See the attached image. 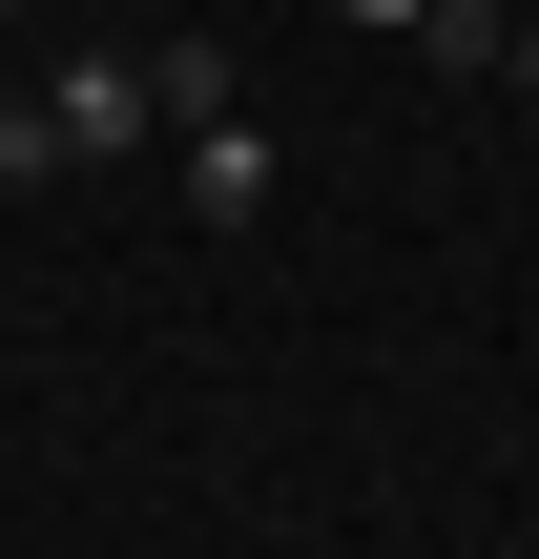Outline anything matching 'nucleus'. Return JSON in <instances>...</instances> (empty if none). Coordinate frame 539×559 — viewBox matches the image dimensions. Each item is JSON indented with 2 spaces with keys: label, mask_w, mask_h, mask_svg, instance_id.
Segmentation results:
<instances>
[{
  "label": "nucleus",
  "mask_w": 539,
  "mask_h": 559,
  "mask_svg": "<svg viewBox=\"0 0 539 559\" xmlns=\"http://www.w3.org/2000/svg\"><path fill=\"white\" fill-rule=\"evenodd\" d=\"M332 21H374V41H415V21H436V0H332Z\"/></svg>",
  "instance_id": "nucleus-4"
},
{
  "label": "nucleus",
  "mask_w": 539,
  "mask_h": 559,
  "mask_svg": "<svg viewBox=\"0 0 539 559\" xmlns=\"http://www.w3.org/2000/svg\"><path fill=\"white\" fill-rule=\"evenodd\" d=\"M0 41H21V0H0Z\"/></svg>",
  "instance_id": "nucleus-5"
},
{
  "label": "nucleus",
  "mask_w": 539,
  "mask_h": 559,
  "mask_svg": "<svg viewBox=\"0 0 539 559\" xmlns=\"http://www.w3.org/2000/svg\"><path fill=\"white\" fill-rule=\"evenodd\" d=\"M145 104H166V145H187V207L249 228V207H270V124H249L229 41H145Z\"/></svg>",
  "instance_id": "nucleus-1"
},
{
  "label": "nucleus",
  "mask_w": 539,
  "mask_h": 559,
  "mask_svg": "<svg viewBox=\"0 0 539 559\" xmlns=\"http://www.w3.org/2000/svg\"><path fill=\"white\" fill-rule=\"evenodd\" d=\"M21 187H62V124H42V83H0V207Z\"/></svg>",
  "instance_id": "nucleus-3"
},
{
  "label": "nucleus",
  "mask_w": 539,
  "mask_h": 559,
  "mask_svg": "<svg viewBox=\"0 0 539 559\" xmlns=\"http://www.w3.org/2000/svg\"><path fill=\"white\" fill-rule=\"evenodd\" d=\"M519 21H539V0H519ZM519 83H539V62H519Z\"/></svg>",
  "instance_id": "nucleus-6"
},
{
  "label": "nucleus",
  "mask_w": 539,
  "mask_h": 559,
  "mask_svg": "<svg viewBox=\"0 0 539 559\" xmlns=\"http://www.w3.org/2000/svg\"><path fill=\"white\" fill-rule=\"evenodd\" d=\"M42 124H62V166H125L166 104H145V62H62V83H42Z\"/></svg>",
  "instance_id": "nucleus-2"
}]
</instances>
